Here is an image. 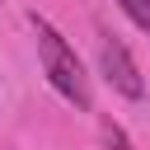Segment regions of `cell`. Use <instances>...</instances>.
Returning <instances> with one entry per match:
<instances>
[{
  "instance_id": "cell-1",
  "label": "cell",
  "mask_w": 150,
  "mask_h": 150,
  "mask_svg": "<svg viewBox=\"0 0 150 150\" xmlns=\"http://www.w3.org/2000/svg\"><path fill=\"white\" fill-rule=\"evenodd\" d=\"M33 33H38V56H42V70H47L52 89H56L66 103H75V108H89V103H94V98H89V80H84V70H80V56L70 52V42H66L47 19H38V14H33Z\"/></svg>"
},
{
  "instance_id": "cell-2",
  "label": "cell",
  "mask_w": 150,
  "mask_h": 150,
  "mask_svg": "<svg viewBox=\"0 0 150 150\" xmlns=\"http://www.w3.org/2000/svg\"><path fill=\"white\" fill-rule=\"evenodd\" d=\"M98 61H103V75H108V84L117 89V94H127V98H141L145 94V80H141V70H136V61H131V52L117 42V38H98Z\"/></svg>"
},
{
  "instance_id": "cell-3",
  "label": "cell",
  "mask_w": 150,
  "mask_h": 150,
  "mask_svg": "<svg viewBox=\"0 0 150 150\" xmlns=\"http://www.w3.org/2000/svg\"><path fill=\"white\" fill-rule=\"evenodd\" d=\"M122 5V14L141 28V33H150V0H117Z\"/></svg>"
}]
</instances>
